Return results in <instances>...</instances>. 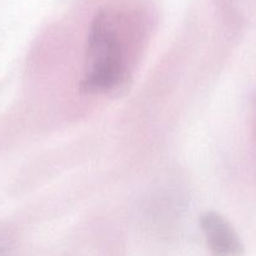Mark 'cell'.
<instances>
[{
    "instance_id": "1",
    "label": "cell",
    "mask_w": 256,
    "mask_h": 256,
    "mask_svg": "<svg viewBox=\"0 0 256 256\" xmlns=\"http://www.w3.org/2000/svg\"><path fill=\"white\" fill-rule=\"evenodd\" d=\"M128 32L129 18L124 12L114 8L98 12L88 32L85 74L80 84L82 92H109L125 82Z\"/></svg>"
},
{
    "instance_id": "2",
    "label": "cell",
    "mask_w": 256,
    "mask_h": 256,
    "mask_svg": "<svg viewBox=\"0 0 256 256\" xmlns=\"http://www.w3.org/2000/svg\"><path fill=\"white\" fill-rule=\"evenodd\" d=\"M200 226L208 246L214 256H240L244 245L239 235L225 218L214 212H208L200 218Z\"/></svg>"
}]
</instances>
